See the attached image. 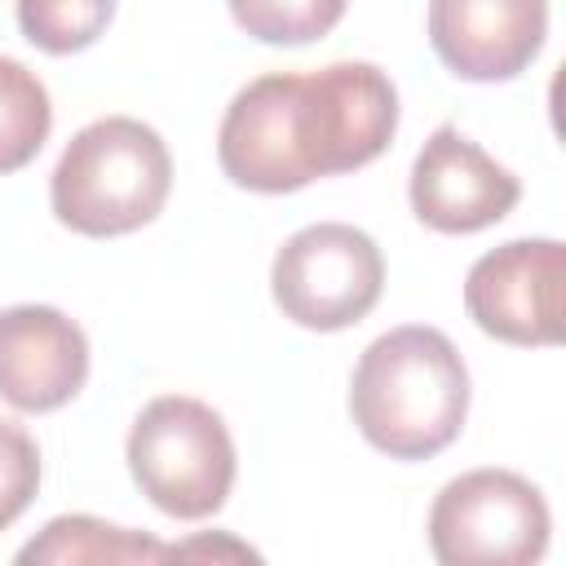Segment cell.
I'll use <instances>...</instances> for the list:
<instances>
[{"instance_id": "1", "label": "cell", "mask_w": 566, "mask_h": 566, "mask_svg": "<svg viewBox=\"0 0 566 566\" xmlns=\"http://www.w3.org/2000/svg\"><path fill=\"white\" fill-rule=\"evenodd\" d=\"M398 128V88L371 62L270 71L243 84L217 128L221 172L256 195L371 164Z\"/></svg>"}, {"instance_id": "2", "label": "cell", "mask_w": 566, "mask_h": 566, "mask_svg": "<svg viewBox=\"0 0 566 566\" xmlns=\"http://www.w3.org/2000/svg\"><path fill=\"white\" fill-rule=\"evenodd\" d=\"M349 416L389 460H429L464 429L469 367L438 327H394L363 349L349 380Z\"/></svg>"}, {"instance_id": "3", "label": "cell", "mask_w": 566, "mask_h": 566, "mask_svg": "<svg viewBox=\"0 0 566 566\" xmlns=\"http://www.w3.org/2000/svg\"><path fill=\"white\" fill-rule=\"evenodd\" d=\"M168 190H172V155L164 137L133 115H106L84 124L66 142L49 177L53 217L88 239H115L142 230L146 221L159 217Z\"/></svg>"}, {"instance_id": "4", "label": "cell", "mask_w": 566, "mask_h": 566, "mask_svg": "<svg viewBox=\"0 0 566 566\" xmlns=\"http://www.w3.org/2000/svg\"><path fill=\"white\" fill-rule=\"evenodd\" d=\"M128 473L142 495L177 517H212L234 486V438L226 420L186 394L150 398L128 429Z\"/></svg>"}, {"instance_id": "5", "label": "cell", "mask_w": 566, "mask_h": 566, "mask_svg": "<svg viewBox=\"0 0 566 566\" xmlns=\"http://www.w3.org/2000/svg\"><path fill=\"white\" fill-rule=\"evenodd\" d=\"M548 504L513 469H469L429 509V548L442 566H531L548 548Z\"/></svg>"}, {"instance_id": "6", "label": "cell", "mask_w": 566, "mask_h": 566, "mask_svg": "<svg viewBox=\"0 0 566 566\" xmlns=\"http://www.w3.org/2000/svg\"><path fill=\"white\" fill-rule=\"evenodd\" d=\"M385 287V256L376 239L345 221L296 230L270 270V292L283 318L310 332H340L371 314Z\"/></svg>"}, {"instance_id": "7", "label": "cell", "mask_w": 566, "mask_h": 566, "mask_svg": "<svg viewBox=\"0 0 566 566\" xmlns=\"http://www.w3.org/2000/svg\"><path fill=\"white\" fill-rule=\"evenodd\" d=\"M566 248L557 239H509L473 261L464 279L469 318L504 345H557Z\"/></svg>"}, {"instance_id": "8", "label": "cell", "mask_w": 566, "mask_h": 566, "mask_svg": "<svg viewBox=\"0 0 566 566\" xmlns=\"http://www.w3.org/2000/svg\"><path fill=\"white\" fill-rule=\"evenodd\" d=\"M411 212L438 234H473L495 226L522 199V181L495 164L460 128L442 124L411 164Z\"/></svg>"}, {"instance_id": "9", "label": "cell", "mask_w": 566, "mask_h": 566, "mask_svg": "<svg viewBox=\"0 0 566 566\" xmlns=\"http://www.w3.org/2000/svg\"><path fill=\"white\" fill-rule=\"evenodd\" d=\"M548 35V0H429V44L473 84L522 75Z\"/></svg>"}, {"instance_id": "10", "label": "cell", "mask_w": 566, "mask_h": 566, "mask_svg": "<svg viewBox=\"0 0 566 566\" xmlns=\"http://www.w3.org/2000/svg\"><path fill=\"white\" fill-rule=\"evenodd\" d=\"M88 380V336L53 305L0 310V398L44 416L66 407Z\"/></svg>"}, {"instance_id": "11", "label": "cell", "mask_w": 566, "mask_h": 566, "mask_svg": "<svg viewBox=\"0 0 566 566\" xmlns=\"http://www.w3.org/2000/svg\"><path fill=\"white\" fill-rule=\"evenodd\" d=\"M172 557V544H159L142 531H128V526H111L102 517H88V513H62L53 517L31 544L18 548V562L22 566H80V562H93V566H133V562H168Z\"/></svg>"}, {"instance_id": "12", "label": "cell", "mask_w": 566, "mask_h": 566, "mask_svg": "<svg viewBox=\"0 0 566 566\" xmlns=\"http://www.w3.org/2000/svg\"><path fill=\"white\" fill-rule=\"evenodd\" d=\"M53 128V102L35 71L0 57V172L27 168Z\"/></svg>"}, {"instance_id": "13", "label": "cell", "mask_w": 566, "mask_h": 566, "mask_svg": "<svg viewBox=\"0 0 566 566\" xmlns=\"http://www.w3.org/2000/svg\"><path fill=\"white\" fill-rule=\"evenodd\" d=\"M111 18H115V0H18L22 35L53 57L88 49Z\"/></svg>"}, {"instance_id": "14", "label": "cell", "mask_w": 566, "mask_h": 566, "mask_svg": "<svg viewBox=\"0 0 566 566\" xmlns=\"http://www.w3.org/2000/svg\"><path fill=\"white\" fill-rule=\"evenodd\" d=\"M234 22L261 44H310L323 40L349 0H226Z\"/></svg>"}, {"instance_id": "15", "label": "cell", "mask_w": 566, "mask_h": 566, "mask_svg": "<svg viewBox=\"0 0 566 566\" xmlns=\"http://www.w3.org/2000/svg\"><path fill=\"white\" fill-rule=\"evenodd\" d=\"M35 486H40L35 438L22 424L0 420V531L27 513V504L35 500Z\"/></svg>"}, {"instance_id": "16", "label": "cell", "mask_w": 566, "mask_h": 566, "mask_svg": "<svg viewBox=\"0 0 566 566\" xmlns=\"http://www.w3.org/2000/svg\"><path fill=\"white\" fill-rule=\"evenodd\" d=\"M195 553H212V557H221V553H230V557H256L248 544H234V539H226V544H212V539H190V544H172V557H195Z\"/></svg>"}]
</instances>
